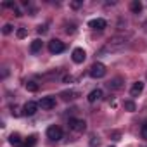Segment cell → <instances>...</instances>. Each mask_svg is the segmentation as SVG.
Segmentation results:
<instances>
[{
  "label": "cell",
  "instance_id": "cell-1",
  "mask_svg": "<svg viewBox=\"0 0 147 147\" xmlns=\"http://www.w3.org/2000/svg\"><path fill=\"white\" fill-rule=\"evenodd\" d=\"M126 47V38L125 36H121V35H116V36H113V38H109L107 40V43L100 49V55H104V54H113V52H118V50H121V49H125Z\"/></svg>",
  "mask_w": 147,
  "mask_h": 147
},
{
  "label": "cell",
  "instance_id": "cell-2",
  "mask_svg": "<svg viewBox=\"0 0 147 147\" xmlns=\"http://www.w3.org/2000/svg\"><path fill=\"white\" fill-rule=\"evenodd\" d=\"M106 73H107V69H106V66H104L102 62H94V64L90 66L88 75H90L94 80H99V78H104V76H106Z\"/></svg>",
  "mask_w": 147,
  "mask_h": 147
},
{
  "label": "cell",
  "instance_id": "cell-3",
  "mask_svg": "<svg viewBox=\"0 0 147 147\" xmlns=\"http://www.w3.org/2000/svg\"><path fill=\"white\" fill-rule=\"evenodd\" d=\"M67 126H69L73 131H76V133H82V131H85V128H87V123H85L83 119L71 118V119L67 121Z\"/></svg>",
  "mask_w": 147,
  "mask_h": 147
},
{
  "label": "cell",
  "instance_id": "cell-4",
  "mask_svg": "<svg viewBox=\"0 0 147 147\" xmlns=\"http://www.w3.org/2000/svg\"><path fill=\"white\" fill-rule=\"evenodd\" d=\"M47 138H50V140H54V142L61 140V138H62V130H61L57 125H50V126L47 128Z\"/></svg>",
  "mask_w": 147,
  "mask_h": 147
},
{
  "label": "cell",
  "instance_id": "cell-5",
  "mask_svg": "<svg viewBox=\"0 0 147 147\" xmlns=\"http://www.w3.org/2000/svg\"><path fill=\"white\" fill-rule=\"evenodd\" d=\"M64 49H66V45L61 40H57V38L49 42V52L50 54H61V52H64Z\"/></svg>",
  "mask_w": 147,
  "mask_h": 147
},
{
  "label": "cell",
  "instance_id": "cell-6",
  "mask_svg": "<svg viewBox=\"0 0 147 147\" xmlns=\"http://www.w3.org/2000/svg\"><path fill=\"white\" fill-rule=\"evenodd\" d=\"M38 106H40L43 111H50V109L55 107V97H52V95H49V97H42L40 102H38Z\"/></svg>",
  "mask_w": 147,
  "mask_h": 147
},
{
  "label": "cell",
  "instance_id": "cell-7",
  "mask_svg": "<svg viewBox=\"0 0 147 147\" xmlns=\"http://www.w3.org/2000/svg\"><path fill=\"white\" fill-rule=\"evenodd\" d=\"M71 59H73V62H75V64H82V62L87 59V52H85L83 49L76 47L75 50H73V54H71Z\"/></svg>",
  "mask_w": 147,
  "mask_h": 147
},
{
  "label": "cell",
  "instance_id": "cell-8",
  "mask_svg": "<svg viewBox=\"0 0 147 147\" xmlns=\"http://www.w3.org/2000/svg\"><path fill=\"white\" fill-rule=\"evenodd\" d=\"M38 102H33V100H28L24 106H23V114L24 116H33V114H36V111H38Z\"/></svg>",
  "mask_w": 147,
  "mask_h": 147
},
{
  "label": "cell",
  "instance_id": "cell-9",
  "mask_svg": "<svg viewBox=\"0 0 147 147\" xmlns=\"http://www.w3.org/2000/svg\"><path fill=\"white\" fill-rule=\"evenodd\" d=\"M88 28L97 30V31H102V30H106V28H107V21H106V19H102V18L92 19V21H88Z\"/></svg>",
  "mask_w": 147,
  "mask_h": 147
},
{
  "label": "cell",
  "instance_id": "cell-10",
  "mask_svg": "<svg viewBox=\"0 0 147 147\" xmlns=\"http://www.w3.org/2000/svg\"><path fill=\"white\" fill-rule=\"evenodd\" d=\"M102 95H104V94H102V90H100V88H95V90H92V92L88 94L87 100H88L90 104H95L97 100H100V99H102Z\"/></svg>",
  "mask_w": 147,
  "mask_h": 147
},
{
  "label": "cell",
  "instance_id": "cell-11",
  "mask_svg": "<svg viewBox=\"0 0 147 147\" xmlns=\"http://www.w3.org/2000/svg\"><path fill=\"white\" fill-rule=\"evenodd\" d=\"M106 85H107L109 90H119V88L123 87V78H119V76H118V78H113V80H109Z\"/></svg>",
  "mask_w": 147,
  "mask_h": 147
},
{
  "label": "cell",
  "instance_id": "cell-12",
  "mask_svg": "<svg viewBox=\"0 0 147 147\" xmlns=\"http://www.w3.org/2000/svg\"><path fill=\"white\" fill-rule=\"evenodd\" d=\"M142 92H144V82H135L133 87L130 88V95L131 97H138Z\"/></svg>",
  "mask_w": 147,
  "mask_h": 147
},
{
  "label": "cell",
  "instance_id": "cell-13",
  "mask_svg": "<svg viewBox=\"0 0 147 147\" xmlns=\"http://www.w3.org/2000/svg\"><path fill=\"white\" fill-rule=\"evenodd\" d=\"M9 144H11L12 147H23V145H24L19 133H11V135H9Z\"/></svg>",
  "mask_w": 147,
  "mask_h": 147
},
{
  "label": "cell",
  "instance_id": "cell-14",
  "mask_svg": "<svg viewBox=\"0 0 147 147\" xmlns=\"http://www.w3.org/2000/svg\"><path fill=\"white\" fill-rule=\"evenodd\" d=\"M42 47H43V42H42L40 38H36V40L31 42V45H30V52H31V54H38V52L42 50Z\"/></svg>",
  "mask_w": 147,
  "mask_h": 147
},
{
  "label": "cell",
  "instance_id": "cell-15",
  "mask_svg": "<svg viewBox=\"0 0 147 147\" xmlns=\"http://www.w3.org/2000/svg\"><path fill=\"white\" fill-rule=\"evenodd\" d=\"M130 11H131L133 14H138V12H142V4L138 2V0H133V2L130 4Z\"/></svg>",
  "mask_w": 147,
  "mask_h": 147
},
{
  "label": "cell",
  "instance_id": "cell-16",
  "mask_svg": "<svg viewBox=\"0 0 147 147\" xmlns=\"http://www.w3.org/2000/svg\"><path fill=\"white\" fill-rule=\"evenodd\" d=\"M123 107H125V111H128V113L137 111V106H135L133 100H125V102H123Z\"/></svg>",
  "mask_w": 147,
  "mask_h": 147
},
{
  "label": "cell",
  "instance_id": "cell-17",
  "mask_svg": "<svg viewBox=\"0 0 147 147\" xmlns=\"http://www.w3.org/2000/svg\"><path fill=\"white\" fill-rule=\"evenodd\" d=\"M24 87H26V90H28V92H38V88H40L36 82H26V83H24Z\"/></svg>",
  "mask_w": 147,
  "mask_h": 147
},
{
  "label": "cell",
  "instance_id": "cell-18",
  "mask_svg": "<svg viewBox=\"0 0 147 147\" xmlns=\"http://www.w3.org/2000/svg\"><path fill=\"white\" fill-rule=\"evenodd\" d=\"M75 95H78V92H73V90H69V92H62V94H61V97H62L64 100H73V99H76Z\"/></svg>",
  "mask_w": 147,
  "mask_h": 147
},
{
  "label": "cell",
  "instance_id": "cell-19",
  "mask_svg": "<svg viewBox=\"0 0 147 147\" xmlns=\"http://www.w3.org/2000/svg\"><path fill=\"white\" fill-rule=\"evenodd\" d=\"M35 144H36V135H30L23 147H35Z\"/></svg>",
  "mask_w": 147,
  "mask_h": 147
},
{
  "label": "cell",
  "instance_id": "cell-20",
  "mask_svg": "<svg viewBox=\"0 0 147 147\" xmlns=\"http://www.w3.org/2000/svg\"><path fill=\"white\" fill-rule=\"evenodd\" d=\"M16 35H18V38H21V40H23V38H26V36H28V30H26V28H19Z\"/></svg>",
  "mask_w": 147,
  "mask_h": 147
},
{
  "label": "cell",
  "instance_id": "cell-21",
  "mask_svg": "<svg viewBox=\"0 0 147 147\" xmlns=\"http://www.w3.org/2000/svg\"><path fill=\"white\" fill-rule=\"evenodd\" d=\"M12 30H14V26H12V24H4L2 33H4V35H11V33H12Z\"/></svg>",
  "mask_w": 147,
  "mask_h": 147
},
{
  "label": "cell",
  "instance_id": "cell-22",
  "mask_svg": "<svg viewBox=\"0 0 147 147\" xmlns=\"http://www.w3.org/2000/svg\"><path fill=\"white\" fill-rule=\"evenodd\" d=\"M140 135H142L144 140H147V121L142 125V128H140Z\"/></svg>",
  "mask_w": 147,
  "mask_h": 147
},
{
  "label": "cell",
  "instance_id": "cell-23",
  "mask_svg": "<svg viewBox=\"0 0 147 147\" xmlns=\"http://www.w3.org/2000/svg\"><path fill=\"white\" fill-rule=\"evenodd\" d=\"M82 5H83L82 0H75V2H71V9H80Z\"/></svg>",
  "mask_w": 147,
  "mask_h": 147
},
{
  "label": "cell",
  "instance_id": "cell-24",
  "mask_svg": "<svg viewBox=\"0 0 147 147\" xmlns=\"http://www.w3.org/2000/svg\"><path fill=\"white\" fill-rule=\"evenodd\" d=\"M2 5H4V7H11V9H12V11H14V9H16V4H14V2H12V0H5V2H4V4H2Z\"/></svg>",
  "mask_w": 147,
  "mask_h": 147
},
{
  "label": "cell",
  "instance_id": "cell-25",
  "mask_svg": "<svg viewBox=\"0 0 147 147\" xmlns=\"http://www.w3.org/2000/svg\"><path fill=\"white\" fill-rule=\"evenodd\" d=\"M38 33H40V35L47 33V24H43V26H38Z\"/></svg>",
  "mask_w": 147,
  "mask_h": 147
},
{
  "label": "cell",
  "instance_id": "cell-26",
  "mask_svg": "<svg viewBox=\"0 0 147 147\" xmlns=\"http://www.w3.org/2000/svg\"><path fill=\"white\" fill-rule=\"evenodd\" d=\"M11 109H12V111H11V113H12V116H16V118H18V116H21V113H19V109H18V107H11Z\"/></svg>",
  "mask_w": 147,
  "mask_h": 147
},
{
  "label": "cell",
  "instance_id": "cell-27",
  "mask_svg": "<svg viewBox=\"0 0 147 147\" xmlns=\"http://www.w3.org/2000/svg\"><path fill=\"white\" fill-rule=\"evenodd\" d=\"M73 82V76H64V83H71Z\"/></svg>",
  "mask_w": 147,
  "mask_h": 147
},
{
  "label": "cell",
  "instance_id": "cell-28",
  "mask_svg": "<svg viewBox=\"0 0 147 147\" xmlns=\"http://www.w3.org/2000/svg\"><path fill=\"white\" fill-rule=\"evenodd\" d=\"M144 26H145V30H147V23H145V24H144Z\"/></svg>",
  "mask_w": 147,
  "mask_h": 147
},
{
  "label": "cell",
  "instance_id": "cell-29",
  "mask_svg": "<svg viewBox=\"0 0 147 147\" xmlns=\"http://www.w3.org/2000/svg\"><path fill=\"white\" fill-rule=\"evenodd\" d=\"M111 147H113V145H111Z\"/></svg>",
  "mask_w": 147,
  "mask_h": 147
}]
</instances>
